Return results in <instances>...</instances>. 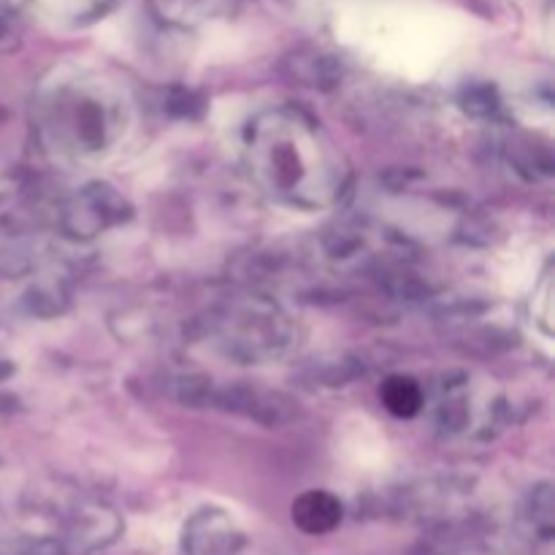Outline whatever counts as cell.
I'll return each instance as SVG.
<instances>
[{"label":"cell","mask_w":555,"mask_h":555,"mask_svg":"<svg viewBox=\"0 0 555 555\" xmlns=\"http://www.w3.org/2000/svg\"><path fill=\"white\" fill-rule=\"evenodd\" d=\"M125 201L112 188H87L63 209V225L70 236L90 238L125 217Z\"/></svg>","instance_id":"obj_4"},{"label":"cell","mask_w":555,"mask_h":555,"mask_svg":"<svg viewBox=\"0 0 555 555\" xmlns=\"http://www.w3.org/2000/svg\"><path fill=\"white\" fill-rule=\"evenodd\" d=\"M209 334L228 358L244 363L280 358L293 339V328L282 309L266 298L222 304L211 314Z\"/></svg>","instance_id":"obj_3"},{"label":"cell","mask_w":555,"mask_h":555,"mask_svg":"<svg viewBox=\"0 0 555 555\" xmlns=\"http://www.w3.org/2000/svg\"><path fill=\"white\" fill-rule=\"evenodd\" d=\"M341 502L328 491H307L293 502V524L304 531V534H328L341 524Z\"/></svg>","instance_id":"obj_6"},{"label":"cell","mask_w":555,"mask_h":555,"mask_svg":"<svg viewBox=\"0 0 555 555\" xmlns=\"http://www.w3.org/2000/svg\"><path fill=\"white\" fill-rule=\"evenodd\" d=\"M25 3L47 14L49 20L79 25V22H90L101 16L112 5V0H25Z\"/></svg>","instance_id":"obj_8"},{"label":"cell","mask_w":555,"mask_h":555,"mask_svg":"<svg viewBox=\"0 0 555 555\" xmlns=\"http://www.w3.org/2000/svg\"><path fill=\"white\" fill-rule=\"evenodd\" d=\"M379 399H383L385 410L396 417H415L421 415L423 406H426V390H423L421 383H415L412 377H404V374H393L383 383L379 388Z\"/></svg>","instance_id":"obj_7"},{"label":"cell","mask_w":555,"mask_h":555,"mask_svg":"<svg viewBox=\"0 0 555 555\" xmlns=\"http://www.w3.org/2000/svg\"><path fill=\"white\" fill-rule=\"evenodd\" d=\"M233 3L236 0H146L150 11L163 25L182 27V30H193L231 14Z\"/></svg>","instance_id":"obj_5"},{"label":"cell","mask_w":555,"mask_h":555,"mask_svg":"<svg viewBox=\"0 0 555 555\" xmlns=\"http://www.w3.org/2000/svg\"><path fill=\"white\" fill-rule=\"evenodd\" d=\"M244 157L255 184L291 209L334 206L350 182L339 146L309 114L293 106L263 108L249 119Z\"/></svg>","instance_id":"obj_1"},{"label":"cell","mask_w":555,"mask_h":555,"mask_svg":"<svg viewBox=\"0 0 555 555\" xmlns=\"http://www.w3.org/2000/svg\"><path fill=\"white\" fill-rule=\"evenodd\" d=\"M133 117L122 81L90 68L52 70L38 98L47 146L65 160H95L117 150Z\"/></svg>","instance_id":"obj_2"}]
</instances>
